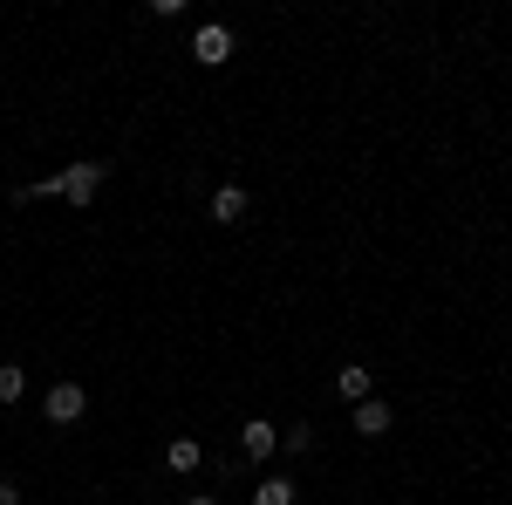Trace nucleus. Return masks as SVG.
I'll use <instances>...</instances> for the list:
<instances>
[{"instance_id": "obj_6", "label": "nucleus", "mask_w": 512, "mask_h": 505, "mask_svg": "<svg viewBox=\"0 0 512 505\" xmlns=\"http://www.w3.org/2000/svg\"><path fill=\"white\" fill-rule=\"evenodd\" d=\"M335 389H342V396H349V403H369V396H376V376H369V369H362V362H349V369H342V376H335Z\"/></svg>"}, {"instance_id": "obj_1", "label": "nucleus", "mask_w": 512, "mask_h": 505, "mask_svg": "<svg viewBox=\"0 0 512 505\" xmlns=\"http://www.w3.org/2000/svg\"><path fill=\"white\" fill-rule=\"evenodd\" d=\"M41 410H48V424H82V410H89V389H82V383H55Z\"/></svg>"}, {"instance_id": "obj_10", "label": "nucleus", "mask_w": 512, "mask_h": 505, "mask_svg": "<svg viewBox=\"0 0 512 505\" xmlns=\"http://www.w3.org/2000/svg\"><path fill=\"white\" fill-rule=\"evenodd\" d=\"M0 505H21V485H7V478H0Z\"/></svg>"}, {"instance_id": "obj_11", "label": "nucleus", "mask_w": 512, "mask_h": 505, "mask_svg": "<svg viewBox=\"0 0 512 505\" xmlns=\"http://www.w3.org/2000/svg\"><path fill=\"white\" fill-rule=\"evenodd\" d=\"M185 505H219V499H205V492H198V499H185Z\"/></svg>"}, {"instance_id": "obj_9", "label": "nucleus", "mask_w": 512, "mask_h": 505, "mask_svg": "<svg viewBox=\"0 0 512 505\" xmlns=\"http://www.w3.org/2000/svg\"><path fill=\"white\" fill-rule=\"evenodd\" d=\"M21 396H28V376L14 362H0V403H21Z\"/></svg>"}, {"instance_id": "obj_8", "label": "nucleus", "mask_w": 512, "mask_h": 505, "mask_svg": "<svg viewBox=\"0 0 512 505\" xmlns=\"http://www.w3.org/2000/svg\"><path fill=\"white\" fill-rule=\"evenodd\" d=\"M253 505H294V485L287 478H260L253 485Z\"/></svg>"}, {"instance_id": "obj_3", "label": "nucleus", "mask_w": 512, "mask_h": 505, "mask_svg": "<svg viewBox=\"0 0 512 505\" xmlns=\"http://www.w3.org/2000/svg\"><path fill=\"white\" fill-rule=\"evenodd\" d=\"M274 424H267V417H253V424L239 430V451H246V458H253V465H267V458H274Z\"/></svg>"}, {"instance_id": "obj_5", "label": "nucleus", "mask_w": 512, "mask_h": 505, "mask_svg": "<svg viewBox=\"0 0 512 505\" xmlns=\"http://www.w3.org/2000/svg\"><path fill=\"white\" fill-rule=\"evenodd\" d=\"M212 219H219V226H239V219H246V192H239V185H219V192H212Z\"/></svg>"}, {"instance_id": "obj_7", "label": "nucleus", "mask_w": 512, "mask_h": 505, "mask_svg": "<svg viewBox=\"0 0 512 505\" xmlns=\"http://www.w3.org/2000/svg\"><path fill=\"white\" fill-rule=\"evenodd\" d=\"M355 430H362V437H390V403H376V396L355 403Z\"/></svg>"}, {"instance_id": "obj_2", "label": "nucleus", "mask_w": 512, "mask_h": 505, "mask_svg": "<svg viewBox=\"0 0 512 505\" xmlns=\"http://www.w3.org/2000/svg\"><path fill=\"white\" fill-rule=\"evenodd\" d=\"M192 55L205 62V69H226V62H233V28H219V21H212V28H198Z\"/></svg>"}, {"instance_id": "obj_4", "label": "nucleus", "mask_w": 512, "mask_h": 505, "mask_svg": "<svg viewBox=\"0 0 512 505\" xmlns=\"http://www.w3.org/2000/svg\"><path fill=\"white\" fill-rule=\"evenodd\" d=\"M164 465L178 471V478H192V471L205 465V451H198V437H171V444H164Z\"/></svg>"}]
</instances>
